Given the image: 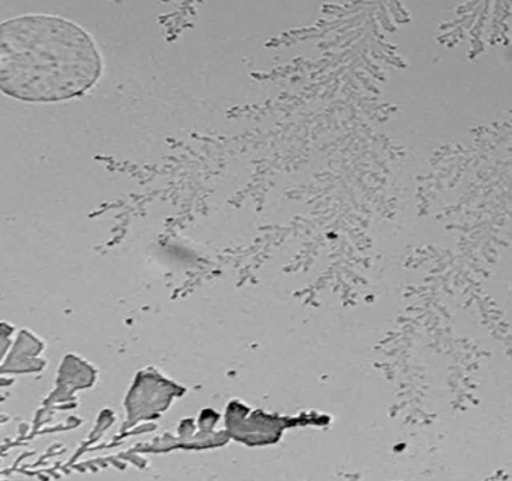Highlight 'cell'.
Segmentation results:
<instances>
[{
	"label": "cell",
	"instance_id": "cell-1",
	"mask_svg": "<svg viewBox=\"0 0 512 481\" xmlns=\"http://www.w3.org/2000/svg\"><path fill=\"white\" fill-rule=\"evenodd\" d=\"M102 57L82 27L57 16L0 24V92L23 102L78 98L98 82Z\"/></svg>",
	"mask_w": 512,
	"mask_h": 481
}]
</instances>
